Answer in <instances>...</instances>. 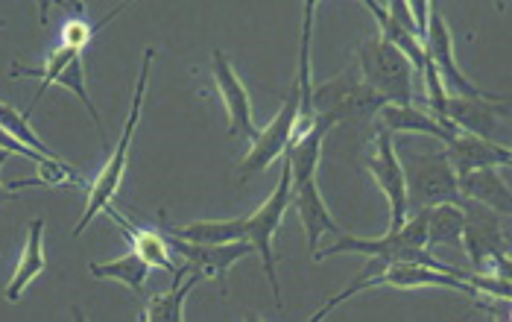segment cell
I'll list each match as a JSON object with an SVG mask.
<instances>
[{"label": "cell", "mask_w": 512, "mask_h": 322, "mask_svg": "<svg viewBox=\"0 0 512 322\" xmlns=\"http://www.w3.org/2000/svg\"><path fill=\"white\" fill-rule=\"evenodd\" d=\"M153 59H156V50H147L144 59H141V74H138V85H135V97H132V106H129V118L126 126L120 132L118 147L112 150V159L103 164V170L97 173L91 191H88V205H85V214L74 229V238H79L88 223L94 220V214L106 211L115 194H118L120 182H123V173H126V161H129V147H132V138H135V129H138V118H141V103H144V94H147V82H150V68H153Z\"/></svg>", "instance_id": "obj_1"}, {"label": "cell", "mask_w": 512, "mask_h": 322, "mask_svg": "<svg viewBox=\"0 0 512 322\" xmlns=\"http://www.w3.org/2000/svg\"><path fill=\"white\" fill-rule=\"evenodd\" d=\"M398 153V150H395ZM401 173H404V191H407V211L416 208H434V205H466L457 191V173L451 161L442 153H398Z\"/></svg>", "instance_id": "obj_2"}, {"label": "cell", "mask_w": 512, "mask_h": 322, "mask_svg": "<svg viewBox=\"0 0 512 322\" xmlns=\"http://www.w3.org/2000/svg\"><path fill=\"white\" fill-rule=\"evenodd\" d=\"M360 77L369 91H375L384 106H413V68L387 39L357 44Z\"/></svg>", "instance_id": "obj_3"}, {"label": "cell", "mask_w": 512, "mask_h": 322, "mask_svg": "<svg viewBox=\"0 0 512 322\" xmlns=\"http://www.w3.org/2000/svg\"><path fill=\"white\" fill-rule=\"evenodd\" d=\"M466 226H463V243L469 249L472 267L477 276H501L510 279V255H507V232L495 211L466 202L463 205Z\"/></svg>", "instance_id": "obj_4"}, {"label": "cell", "mask_w": 512, "mask_h": 322, "mask_svg": "<svg viewBox=\"0 0 512 322\" xmlns=\"http://www.w3.org/2000/svg\"><path fill=\"white\" fill-rule=\"evenodd\" d=\"M12 77H36V80L41 82V88L36 91V97H33V103H30V109L24 112V118H27V121H30V115L36 112V106H39V100L44 97V91H47L53 82H59V85H65L68 91H74L79 100H82V106L88 109V115H91V118H94V123H97V132H100V138L106 141V129H103V121H100V115H97V109H94L91 97H88V88H85V65H82V50L59 44V47H53V50H50V56H47V62H44L41 68H21V65L15 62V65H12Z\"/></svg>", "instance_id": "obj_5"}, {"label": "cell", "mask_w": 512, "mask_h": 322, "mask_svg": "<svg viewBox=\"0 0 512 322\" xmlns=\"http://www.w3.org/2000/svg\"><path fill=\"white\" fill-rule=\"evenodd\" d=\"M290 205V164L284 159L281 167V179L273 188V194L264 200V205H258V211L246 214V241L252 243V249L261 255V264H264V276L273 287V296H276L278 308H284L281 302V287H278L276 276V252H273V238L281 229V220H284V211Z\"/></svg>", "instance_id": "obj_6"}, {"label": "cell", "mask_w": 512, "mask_h": 322, "mask_svg": "<svg viewBox=\"0 0 512 322\" xmlns=\"http://www.w3.org/2000/svg\"><path fill=\"white\" fill-rule=\"evenodd\" d=\"M299 100H302L299 97V82L293 80L278 115L255 135V141L249 144L246 159L237 164V179L240 182H249L252 176L264 173L278 156L287 153V147L293 141V132H296V123H299Z\"/></svg>", "instance_id": "obj_7"}, {"label": "cell", "mask_w": 512, "mask_h": 322, "mask_svg": "<svg viewBox=\"0 0 512 322\" xmlns=\"http://www.w3.org/2000/svg\"><path fill=\"white\" fill-rule=\"evenodd\" d=\"M311 103H314V118H319L328 129L346 118H355L363 112H378L384 106V100L352 74H340L337 80L314 88Z\"/></svg>", "instance_id": "obj_8"}, {"label": "cell", "mask_w": 512, "mask_h": 322, "mask_svg": "<svg viewBox=\"0 0 512 322\" xmlns=\"http://www.w3.org/2000/svg\"><path fill=\"white\" fill-rule=\"evenodd\" d=\"M422 44H425V56L431 59V65L436 68L439 82H442V88H445L448 97H483V100L498 97V94H489V91L477 88V85L463 74V68H460L457 59H454L451 30H448L442 12L436 9L434 3H431V12H428V33H425V41H422Z\"/></svg>", "instance_id": "obj_9"}, {"label": "cell", "mask_w": 512, "mask_h": 322, "mask_svg": "<svg viewBox=\"0 0 512 322\" xmlns=\"http://www.w3.org/2000/svg\"><path fill=\"white\" fill-rule=\"evenodd\" d=\"M211 77L214 85L223 97L226 115H229V135H235L240 141H255L258 129L252 123V103H249V91L243 88V82L237 77L235 65L229 62V56L223 50L211 53Z\"/></svg>", "instance_id": "obj_10"}, {"label": "cell", "mask_w": 512, "mask_h": 322, "mask_svg": "<svg viewBox=\"0 0 512 322\" xmlns=\"http://www.w3.org/2000/svg\"><path fill=\"white\" fill-rule=\"evenodd\" d=\"M369 173L390 202V229L387 232H398L407 220V191H404V173H401V161L395 153L393 135L387 129L378 132V138H375V153L369 159Z\"/></svg>", "instance_id": "obj_11"}, {"label": "cell", "mask_w": 512, "mask_h": 322, "mask_svg": "<svg viewBox=\"0 0 512 322\" xmlns=\"http://www.w3.org/2000/svg\"><path fill=\"white\" fill-rule=\"evenodd\" d=\"M170 252H179L188 267L197 273V276H208V279H217L220 284V293H226V273L235 267L237 261H243L246 255H252V243L237 241V243H220V246H202V243H185L173 235L164 238Z\"/></svg>", "instance_id": "obj_12"}, {"label": "cell", "mask_w": 512, "mask_h": 322, "mask_svg": "<svg viewBox=\"0 0 512 322\" xmlns=\"http://www.w3.org/2000/svg\"><path fill=\"white\" fill-rule=\"evenodd\" d=\"M445 118L457 132L492 141L495 129L507 118V97L504 94L489 97V100H483V97H448Z\"/></svg>", "instance_id": "obj_13"}, {"label": "cell", "mask_w": 512, "mask_h": 322, "mask_svg": "<svg viewBox=\"0 0 512 322\" xmlns=\"http://www.w3.org/2000/svg\"><path fill=\"white\" fill-rule=\"evenodd\" d=\"M445 156L451 161L457 176H466L472 170H495V167H507L512 159L507 144H495L477 135H466L460 132L454 141L445 144Z\"/></svg>", "instance_id": "obj_14"}, {"label": "cell", "mask_w": 512, "mask_h": 322, "mask_svg": "<svg viewBox=\"0 0 512 322\" xmlns=\"http://www.w3.org/2000/svg\"><path fill=\"white\" fill-rule=\"evenodd\" d=\"M290 205H296V211H299V220L305 226L308 249L314 252V261L319 258V241H322V235H337V238L346 235L334 223V217L328 214V205H325L319 188H316V179L302 182V185H290Z\"/></svg>", "instance_id": "obj_15"}, {"label": "cell", "mask_w": 512, "mask_h": 322, "mask_svg": "<svg viewBox=\"0 0 512 322\" xmlns=\"http://www.w3.org/2000/svg\"><path fill=\"white\" fill-rule=\"evenodd\" d=\"M375 284H390V287H448V290H457V293H466V296H477L469 282L454 279V276L439 273V270H431V267H422V264H387L381 273L369 276V287H375Z\"/></svg>", "instance_id": "obj_16"}, {"label": "cell", "mask_w": 512, "mask_h": 322, "mask_svg": "<svg viewBox=\"0 0 512 322\" xmlns=\"http://www.w3.org/2000/svg\"><path fill=\"white\" fill-rule=\"evenodd\" d=\"M457 191L466 202H477L501 217H507L512 208L510 185L495 170H472L466 176H457Z\"/></svg>", "instance_id": "obj_17"}, {"label": "cell", "mask_w": 512, "mask_h": 322, "mask_svg": "<svg viewBox=\"0 0 512 322\" xmlns=\"http://www.w3.org/2000/svg\"><path fill=\"white\" fill-rule=\"evenodd\" d=\"M202 276H197L191 267H182L173 273V287L167 293H158L147 302L144 322H185V299L197 287Z\"/></svg>", "instance_id": "obj_18"}, {"label": "cell", "mask_w": 512, "mask_h": 322, "mask_svg": "<svg viewBox=\"0 0 512 322\" xmlns=\"http://www.w3.org/2000/svg\"><path fill=\"white\" fill-rule=\"evenodd\" d=\"M106 214L118 223L120 229H123V235L132 241V252L147 264V267H161V270H167V273H176V267H173V261H170V246L164 241V235H158V232H150V229H138V226H132L123 214H118L112 205L106 208Z\"/></svg>", "instance_id": "obj_19"}, {"label": "cell", "mask_w": 512, "mask_h": 322, "mask_svg": "<svg viewBox=\"0 0 512 322\" xmlns=\"http://www.w3.org/2000/svg\"><path fill=\"white\" fill-rule=\"evenodd\" d=\"M167 235L185 243H202V246H220V243L246 241V217L237 220H199L191 226L167 229Z\"/></svg>", "instance_id": "obj_20"}, {"label": "cell", "mask_w": 512, "mask_h": 322, "mask_svg": "<svg viewBox=\"0 0 512 322\" xmlns=\"http://www.w3.org/2000/svg\"><path fill=\"white\" fill-rule=\"evenodd\" d=\"M30 238H27V246H24V255H21V264L12 276V282L6 284V299L9 302H18L24 287L33 282L36 276H41L47 270V258H44V220H33L30 226Z\"/></svg>", "instance_id": "obj_21"}, {"label": "cell", "mask_w": 512, "mask_h": 322, "mask_svg": "<svg viewBox=\"0 0 512 322\" xmlns=\"http://www.w3.org/2000/svg\"><path fill=\"white\" fill-rule=\"evenodd\" d=\"M381 121L387 126V132H422L439 141H454V135H448L439 123L428 115V109H416V106H381L378 109Z\"/></svg>", "instance_id": "obj_22"}, {"label": "cell", "mask_w": 512, "mask_h": 322, "mask_svg": "<svg viewBox=\"0 0 512 322\" xmlns=\"http://www.w3.org/2000/svg\"><path fill=\"white\" fill-rule=\"evenodd\" d=\"M428 252H434L436 246H460L463 243V226H466V214L463 205H434L428 208Z\"/></svg>", "instance_id": "obj_23"}, {"label": "cell", "mask_w": 512, "mask_h": 322, "mask_svg": "<svg viewBox=\"0 0 512 322\" xmlns=\"http://www.w3.org/2000/svg\"><path fill=\"white\" fill-rule=\"evenodd\" d=\"M88 273H91L94 279H112V282L126 284L129 290L141 293V290H144V284H147V276H150V267H147L135 252H129V255H123V258H118V261L91 264V267H88Z\"/></svg>", "instance_id": "obj_24"}, {"label": "cell", "mask_w": 512, "mask_h": 322, "mask_svg": "<svg viewBox=\"0 0 512 322\" xmlns=\"http://www.w3.org/2000/svg\"><path fill=\"white\" fill-rule=\"evenodd\" d=\"M0 129H6L15 141H21L24 147H30L33 153H39L44 159H62L59 153H53V150L41 141L39 135L33 132V126L24 118V112L12 109V106H6V103H0Z\"/></svg>", "instance_id": "obj_25"}, {"label": "cell", "mask_w": 512, "mask_h": 322, "mask_svg": "<svg viewBox=\"0 0 512 322\" xmlns=\"http://www.w3.org/2000/svg\"><path fill=\"white\" fill-rule=\"evenodd\" d=\"M123 6H126V3H120L118 9H112V12H109L103 21H97V24H88V21H82V18H71V21L62 27V39L59 41H62L65 47H77V50H82L88 41L97 36V30H103L112 18H118L120 12H123Z\"/></svg>", "instance_id": "obj_26"}, {"label": "cell", "mask_w": 512, "mask_h": 322, "mask_svg": "<svg viewBox=\"0 0 512 322\" xmlns=\"http://www.w3.org/2000/svg\"><path fill=\"white\" fill-rule=\"evenodd\" d=\"M469 284H472V290L480 296H492V299H498V302H510L512 296V287L510 279H501V276H477V273H469Z\"/></svg>", "instance_id": "obj_27"}, {"label": "cell", "mask_w": 512, "mask_h": 322, "mask_svg": "<svg viewBox=\"0 0 512 322\" xmlns=\"http://www.w3.org/2000/svg\"><path fill=\"white\" fill-rule=\"evenodd\" d=\"M68 179H79V176L62 159H44L39 164L41 185H62V182H68Z\"/></svg>", "instance_id": "obj_28"}, {"label": "cell", "mask_w": 512, "mask_h": 322, "mask_svg": "<svg viewBox=\"0 0 512 322\" xmlns=\"http://www.w3.org/2000/svg\"><path fill=\"white\" fill-rule=\"evenodd\" d=\"M366 287H369V276H366V273H360V279H357V282L352 284V287H346V290H343L340 296L328 299V305H322V308H319V311H316L314 317H311V320H308V322H322V320H325V317H328V314H331V311H334V308H337V305H340V302L352 299L357 290H366Z\"/></svg>", "instance_id": "obj_29"}, {"label": "cell", "mask_w": 512, "mask_h": 322, "mask_svg": "<svg viewBox=\"0 0 512 322\" xmlns=\"http://www.w3.org/2000/svg\"><path fill=\"white\" fill-rule=\"evenodd\" d=\"M0 150L3 153H9V156H24V159H33L36 164H41L44 161V156H39V153H33L30 147H24L21 141H15L6 129H0Z\"/></svg>", "instance_id": "obj_30"}, {"label": "cell", "mask_w": 512, "mask_h": 322, "mask_svg": "<svg viewBox=\"0 0 512 322\" xmlns=\"http://www.w3.org/2000/svg\"><path fill=\"white\" fill-rule=\"evenodd\" d=\"M6 159H9V153H3V150H0V167L6 164ZM15 200H18V191L6 188V185L0 182V205H6V202H15Z\"/></svg>", "instance_id": "obj_31"}, {"label": "cell", "mask_w": 512, "mask_h": 322, "mask_svg": "<svg viewBox=\"0 0 512 322\" xmlns=\"http://www.w3.org/2000/svg\"><path fill=\"white\" fill-rule=\"evenodd\" d=\"M71 317H74V322H88V320H85V314H82V308H79V305H71Z\"/></svg>", "instance_id": "obj_32"}, {"label": "cell", "mask_w": 512, "mask_h": 322, "mask_svg": "<svg viewBox=\"0 0 512 322\" xmlns=\"http://www.w3.org/2000/svg\"><path fill=\"white\" fill-rule=\"evenodd\" d=\"M243 322H264V320H261L255 311H246V314H243Z\"/></svg>", "instance_id": "obj_33"}, {"label": "cell", "mask_w": 512, "mask_h": 322, "mask_svg": "<svg viewBox=\"0 0 512 322\" xmlns=\"http://www.w3.org/2000/svg\"><path fill=\"white\" fill-rule=\"evenodd\" d=\"M0 27H3V21H0Z\"/></svg>", "instance_id": "obj_34"}]
</instances>
